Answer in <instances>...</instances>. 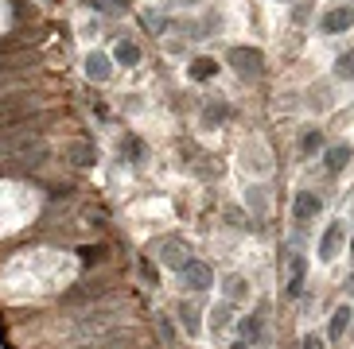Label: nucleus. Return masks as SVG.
<instances>
[{
    "instance_id": "f03ea898",
    "label": "nucleus",
    "mask_w": 354,
    "mask_h": 349,
    "mask_svg": "<svg viewBox=\"0 0 354 349\" xmlns=\"http://www.w3.org/2000/svg\"><path fill=\"white\" fill-rule=\"evenodd\" d=\"M226 62L234 66L238 78H245V82H257L261 74H265V54H261L257 47H234V51L226 54Z\"/></svg>"
},
{
    "instance_id": "393cba45",
    "label": "nucleus",
    "mask_w": 354,
    "mask_h": 349,
    "mask_svg": "<svg viewBox=\"0 0 354 349\" xmlns=\"http://www.w3.org/2000/svg\"><path fill=\"white\" fill-rule=\"evenodd\" d=\"M140 276H145L148 283H160V272H156V264H148V257L140 260Z\"/></svg>"
},
{
    "instance_id": "0eeeda50",
    "label": "nucleus",
    "mask_w": 354,
    "mask_h": 349,
    "mask_svg": "<svg viewBox=\"0 0 354 349\" xmlns=\"http://www.w3.org/2000/svg\"><path fill=\"white\" fill-rule=\"evenodd\" d=\"M82 70L90 82H109V74H113V62H109V54L105 51H90L82 59Z\"/></svg>"
},
{
    "instance_id": "b1692460",
    "label": "nucleus",
    "mask_w": 354,
    "mask_h": 349,
    "mask_svg": "<svg viewBox=\"0 0 354 349\" xmlns=\"http://www.w3.org/2000/svg\"><path fill=\"white\" fill-rule=\"evenodd\" d=\"M125 152H129V163H140V152H145V148H140V140H136V136H129Z\"/></svg>"
},
{
    "instance_id": "c756f323",
    "label": "nucleus",
    "mask_w": 354,
    "mask_h": 349,
    "mask_svg": "<svg viewBox=\"0 0 354 349\" xmlns=\"http://www.w3.org/2000/svg\"><path fill=\"white\" fill-rule=\"evenodd\" d=\"M230 349H250V341H234V346H230Z\"/></svg>"
},
{
    "instance_id": "1a4fd4ad",
    "label": "nucleus",
    "mask_w": 354,
    "mask_h": 349,
    "mask_svg": "<svg viewBox=\"0 0 354 349\" xmlns=\"http://www.w3.org/2000/svg\"><path fill=\"white\" fill-rule=\"evenodd\" d=\"M319 195H312V190H300L296 195V202H292V214H296V221H312L315 214H319Z\"/></svg>"
},
{
    "instance_id": "2eb2a0df",
    "label": "nucleus",
    "mask_w": 354,
    "mask_h": 349,
    "mask_svg": "<svg viewBox=\"0 0 354 349\" xmlns=\"http://www.w3.org/2000/svg\"><path fill=\"white\" fill-rule=\"evenodd\" d=\"M187 74H191V82H210V78L218 74V62H214V59H195Z\"/></svg>"
},
{
    "instance_id": "6ab92c4d",
    "label": "nucleus",
    "mask_w": 354,
    "mask_h": 349,
    "mask_svg": "<svg viewBox=\"0 0 354 349\" xmlns=\"http://www.w3.org/2000/svg\"><path fill=\"white\" fill-rule=\"evenodd\" d=\"M230 319H234V307H230V299H226V303H218V307H214V315H210V330L230 326Z\"/></svg>"
},
{
    "instance_id": "9b49d317",
    "label": "nucleus",
    "mask_w": 354,
    "mask_h": 349,
    "mask_svg": "<svg viewBox=\"0 0 354 349\" xmlns=\"http://www.w3.org/2000/svg\"><path fill=\"white\" fill-rule=\"evenodd\" d=\"M351 155H354L351 144H335V148H327V155H323V167H327L331 174H339L346 163H351Z\"/></svg>"
},
{
    "instance_id": "4be33fe9",
    "label": "nucleus",
    "mask_w": 354,
    "mask_h": 349,
    "mask_svg": "<svg viewBox=\"0 0 354 349\" xmlns=\"http://www.w3.org/2000/svg\"><path fill=\"white\" fill-rule=\"evenodd\" d=\"M319 148H323V136L315 132V128H312V132H304V136H300V152H304V155H315Z\"/></svg>"
},
{
    "instance_id": "5701e85b",
    "label": "nucleus",
    "mask_w": 354,
    "mask_h": 349,
    "mask_svg": "<svg viewBox=\"0 0 354 349\" xmlns=\"http://www.w3.org/2000/svg\"><path fill=\"white\" fill-rule=\"evenodd\" d=\"M203 121H207V124H222V121H226V105H222V101L207 105V109H203Z\"/></svg>"
},
{
    "instance_id": "20e7f679",
    "label": "nucleus",
    "mask_w": 354,
    "mask_h": 349,
    "mask_svg": "<svg viewBox=\"0 0 354 349\" xmlns=\"http://www.w3.org/2000/svg\"><path fill=\"white\" fill-rule=\"evenodd\" d=\"M354 28V8H346V4H339V8L323 12L319 16V31L323 35H343V31Z\"/></svg>"
},
{
    "instance_id": "aec40b11",
    "label": "nucleus",
    "mask_w": 354,
    "mask_h": 349,
    "mask_svg": "<svg viewBox=\"0 0 354 349\" xmlns=\"http://www.w3.org/2000/svg\"><path fill=\"white\" fill-rule=\"evenodd\" d=\"M241 341H261V319L257 315H250V319H241Z\"/></svg>"
},
{
    "instance_id": "6e6552de",
    "label": "nucleus",
    "mask_w": 354,
    "mask_h": 349,
    "mask_svg": "<svg viewBox=\"0 0 354 349\" xmlns=\"http://www.w3.org/2000/svg\"><path fill=\"white\" fill-rule=\"evenodd\" d=\"M28 113H32V101H28V97H12V101H0V128H8V124H20Z\"/></svg>"
},
{
    "instance_id": "9d476101",
    "label": "nucleus",
    "mask_w": 354,
    "mask_h": 349,
    "mask_svg": "<svg viewBox=\"0 0 354 349\" xmlns=\"http://www.w3.org/2000/svg\"><path fill=\"white\" fill-rule=\"evenodd\" d=\"M351 319H354V307H335V315H331V322H327V338L331 341H339L346 334V330H351Z\"/></svg>"
},
{
    "instance_id": "473e14b6",
    "label": "nucleus",
    "mask_w": 354,
    "mask_h": 349,
    "mask_svg": "<svg viewBox=\"0 0 354 349\" xmlns=\"http://www.w3.org/2000/svg\"><path fill=\"white\" fill-rule=\"evenodd\" d=\"M281 4H288V0H281Z\"/></svg>"
},
{
    "instance_id": "a878e982",
    "label": "nucleus",
    "mask_w": 354,
    "mask_h": 349,
    "mask_svg": "<svg viewBox=\"0 0 354 349\" xmlns=\"http://www.w3.org/2000/svg\"><path fill=\"white\" fill-rule=\"evenodd\" d=\"M145 23H148V28H156V31H164V28H167V20L160 16V12H152V16H145Z\"/></svg>"
},
{
    "instance_id": "4468645a",
    "label": "nucleus",
    "mask_w": 354,
    "mask_h": 349,
    "mask_svg": "<svg viewBox=\"0 0 354 349\" xmlns=\"http://www.w3.org/2000/svg\"><path fill=\"white\" fill-rule=\"evenodd\" d=\"M304 279H308V260L296 257V260H292V283H288V295L292 299L304 295Z\"/></svg>"
},
{
    "instance_id": "f257e3e1",
    "label": "nucleus",
    "mask_w": 354,
    "mask_h": 349,
    "mask_svg": "<svg viewBox=\"0 0 354 349\" xmlns=\"http://www.w3.org/2000/svg\"><path fill=\"white\" fill-rule=\"evenodd\" d=\"M113 326H117V315H113L109 307H90L86 315H78V319H74V334H78L82 341L105 338Z\"/></svg>"
},
{
    "instance_id": "423d86ee",
    "label": "nucleus",
    "mask_w": 354,
    "mask_h": 349,
    "mask_svg": "<svg viewBox=\"0 0 354 349\" xmlns=\"http://www.w3.org/2000/svg\"><path fill=\"white\" fill-rule=\"evenodd\" d=\"M343 241H346V226L343 221H331L319 237V260H335V252L343 248Z\"/></svg>"
},
{
    "instance_id": "2f4dec72",
    "label": "nucleus",
    "mask_w": 354,
    "mask_h": 349,
    "mask_svg": "<svg viewBox=\"0 0 354 349\" xmlns=\"http://www.w3.org/2000/svg\"><path fill=\"white\" fill-rule=\"evenodd\" d=\"M351 257H354V241H351Z\"/></svg>"
},
{
    "instance_id": "ddd939ff",
    "label": "nucleus",
    "mask_w": 354,
    "mask_h": 349,
    "mask_svg": "<svg viewBox=\"0 0 354 349\" xmlns=\"http://www.w3.org/2000/svg\"><path fill=\"white\" fill-rule=\"evenodd\" d=\"M187 245H183V241H176V237H171V241H164V264L167 268H183L187 264Z\"/></svg>"
},
{
    "instance_id": "cd10ccee",
    "label": "nucleus",
    "mask_w": 354,
    "mask_h": 349,
    "mask_svg": "<svg viewBox=\"0 0 354 349\" xmlns=\"http://www.w3.org/2000/svg\"><path fill=\"white\" fill-rule=\"evenodd\" d=\"M129 4L133 0H105V8H113V12H129Z\"/></svg>"
},
{
    "instance_id": "bb28decb",
    "label": "nucleus",
    "mask_w": 354,
    "mask_h": 349,
    "mask_svg": "<svg viewBox=\"0 0 354 349\" xmlns=\"http://www.w3.org/2000/svg\"><path fill=\"white\" fill-rule=\"evenodd\" d=\"M300 349H323V338L319 334H308V338L300 341Z\"/></svg>"
},
{
    "instance_id": "7c9ffc66",
    "label": "nucleus",
    "mask_w": 354,
    "mask_h": 349,
    "mask_svg": "<svg viewBox=\"0 0 354 349\" xmlns=\"http://www.w3.org/2000/svg\"><path fill=\"white\" fill-rule=\"evenodd\" d=\"M179 4H203V0H179Z\"/></svg>"
},
{
    "instance_id": "7ed1b4c3",
    "label": "nucleus",
    "mask_w": 354,
    "mask_h": 349,
    "mask_svg": "<svg viewBox=\"0 0 354 349\" xmlns=\"http://www.w3.org/2000/svg\"><path fill=\"white\" fill-rule=\"evenodd\" d=\"M39 144V128L35 124H16L12 132H4L0 136V159H8V155H20V152H28V148H35Z\"/></svg>"
},
{
    "instance_id": "f3484780",
    "label": "nucleus",
    "mask_w": 354,
    "mask_h": 349,
    "mask_svg": "<svg viewBox=\"0 0 354 349\" xmlns=\"http://www.w3.org/2000/svg\"><path fill=\"white\" fill-rule=\"evenodd\" d=\"M94 159H97V152H94V144H71V163L74 167H94Z\"/></svg>"
},
{
    "instance_id": "dca6fc26",
    "label": "nucleus",
    "mask_w": 354,
    "mask_h": 349,
    "mask_svg": "<svg viewBox=\"0 0 354 349\" xmlns=\"http://www.w3.org/2000/svg\"><path fill=\"white\" fill-rule=\"evenodd\" d=\"M176 319L183 322L187 334H198V307L195 303H176Z\"/></svg>"
},
{
    "instance_id": "412c9836",
    "label": "nucleus",
    "mask_w": 354,
    "mask_h": 349,
    "mask_svg": "<svg viewBox=\"0 0 354 349\" xmlns=\"http://www.w3.org/2000/svg\"><path fill=\"white\" fill-rule=\"evenodd\" d=\"M245 295H250V283H245L241 276H230L226 279V299L234 303V299H245Z\"/></svg>"
},
{
    "instance_id": "c85d7f7f",
    "label": "nucleus",
    "mask_w": 354,
    "mask_h": 349,
    "mask_svg": "<svg viewBox=\"0 0 354 349\" xmlns=\"http://www.w3.org/2000/svg\"><path fill=\"white\" fill-rule=\"evenodd\" d=\"M250 202L257 206V210H265V195H261V190H250Z\"/></svg>"
},
{
    "instance_id": "39448f33",
    "label": "nucleus",
    "mask_w": 354,
    "mask_h": 349,
    "mask_svg": "<svg viewBox=\"0 0 354 349\" xmlns=\"http://www.w3.org/2000/svg\"><path fill=\"white\" fill-rule=\"evenodd\" d=\"M179 272H183V283H187L191 291H207L210 283H214V272H210V264H203V260H187Z\"/></svg>"
},
{
    "instance_id": "f8f14e48",
    "label": "nucleus",
    "mask_w": 354,
    "mask_h": 349,
    "mask_svg": "<svg viewBox=\"0 0 354 349\" xmlns=\"http://www.w3.org/2000/svg\"><path fill=\"white\" fill-rule=\"evenodd\" d=\"M113 62H121V66H136V62H140V47H136L133 39H117L113 43Z\"/></svg>"
},
{
    "instance_id": "a211bd4d",
    "label": "nucleus",
    "mask_w": 354,
    "mask_h": 349,
    "mask_svg": "<svg viewBox=\"0 0 354 349\" xmlns=\"http://www.w3.org/2000/svg\"><path fill=\"white\" fill-rule=\"evenodd\" d=\"M335 78H339V82H354V51L335 59Z\"/></svg>"
}]
</instances>
